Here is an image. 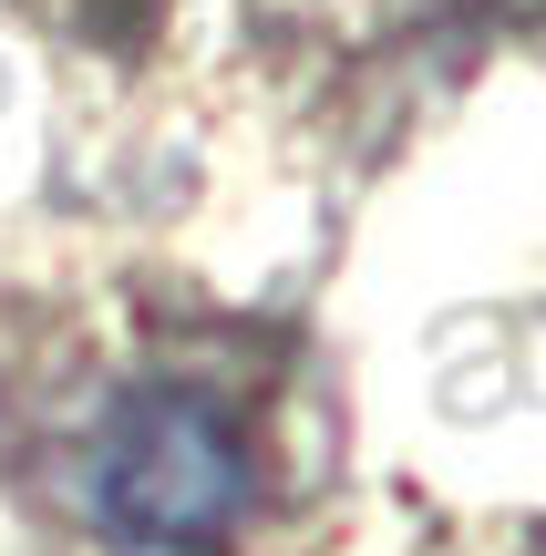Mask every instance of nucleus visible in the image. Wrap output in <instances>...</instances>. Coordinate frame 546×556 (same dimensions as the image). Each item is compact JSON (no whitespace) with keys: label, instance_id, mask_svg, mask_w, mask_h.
<instances>
[{"label":"nucleus","instance_id":"obj_1","mask_svg":"<svg viewBox=\"0 0 546 556\" xmlns=\"http://www.w3.org/2000/svg\"><path fill=\"white\" fill-rule=\"evenodd\" d=\"M258 495V454H247V422L227 413L196 381H155L135 392L114 422L93 433V475H82V505L114 546L135 556H196L217 546L227 526Z\"/></svg>","mask_w":546,"mask_h":556}]
</instances>
